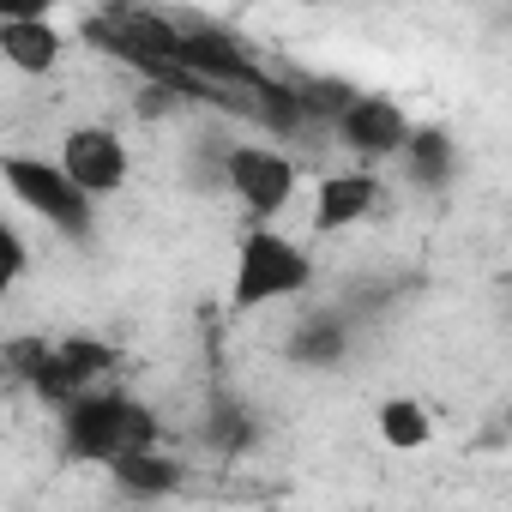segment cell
Returning a JSON list of instances; mask_svg holds the SVG:
<instances>
[{
    "mask_svg": "<svg viewBox=\"0 0 512 512\" xmlns=\"http://www.w3.org/2000/svg\"><path fill=\"white\" fill-rule=\"evenodd\" d=\"M61 410V446L67 458H85V464H109L115 452L127 446H157V416L127 398V392H73Z\"/></svg>",
    "mask_w": 512,
    "mask_h": 512,
    "instance_id": "6da1fadb",
    "label": "cell"
},
{
    "mask_svg": "<svg viewBox=\"0 0 512 512\" xmlns=\"http://www.w3.org/2000/svg\"><path fill=\"white\" fill-rule=\"evenodd\" d=\"M181 73L205 85H229V91H253L266 79L229 31H211V25H181Z\"/></svg>",
    "mask_w": 512,
    "mask_h": 512,
    "instance_id": "52a82bcc",
    "label": "cell"
},
{
    "mask_svg": "<svg viewBox=\"0 0 512 512\" xmlns=\"http://www.w3.org/2000/svg\"><path fill=\"white\" fill-rule=\"evenodd\" d=\"M19 362H25V380H31V392L43 404H67L73 392H85L91 380H103L109 368H121V350L103 344V338H67L55 350L31 344V350H19Z\"/></svg>",
    "mask_w": 512,
    "mask_h": 512,
    "instance_id": "277c9868",
    "label": "cell"
},
{
    "mask_svg": "<svg viewBox=\"0 0 512 512\" xmlns=\"http://www.w3.org/2000/svg\"><path fill=\"white\" fill-rule=\"evenodd\" d=\"M55 0H0V19H49Z\"/></svg>",
    "mask_w": 512,
    "mask_h": 512,
    "instance_id": "ac0fdd59",
    "label": "cell"
},
{
    "mask_svg": "<svg viewBox=\"0 0 512 512\" xmlns=\"http://www.w3.org/2000/svg\"><path fill=\"white\" fill-rule=\"evenodd\" d=\"M91 199H109V193H121L127 187V145H121V133L115 127H73L67 139H61V157H55Z\"/></svg>",
    "mask_w": 512,
    "mask_h": 512,
    "instance_id": "8992f818",
    "label": "cell"
},
{
    "mask_svg": "<svg viewBox=\"0 0 512 512\" xmlns=\"http://www.w3.org/2000/svg\"><path fill=\"white\" fill-rule=\"evenodd\" d=\"M205 440H211L223 458H235V452H247V446H253V416H247V410H235V404H217V410H211V422H205Z\"/></svg>",
    "mask_w": 512,
    "mask_h": 512,
    "instance_id": "2e32d148",
    "label": "cell"
},
{
    "mask_svg": "<svg viewBox=\"0 0 512 512\" xmlns=\"http://www.w3.org/2000/svg\"><path fill=\"white\" fill-rule=\"evenodd\" d=\"M398 157H404V169H410L416 187H446L458 175V145H452L446 127H410L404 145H398Z\"/></svg>",
    "mask_w": 512,
    "mask_h": 512,
    "instance_id": "4fadbf2b",
    "label": "cell"
},
{
    "mask_svg": "<svg viewBox=\"0 0 512 512\" xmlns=\"http://www.w3.org/2000/svg\"><path fill=\"white\" fill-rule=\"evenodd\" d=\"M0 181H7V193L37 211L43 223H55L61 235H85L91 229V193L49 157H0Z\"/></svg>",
    "mask_w": 512,
    "mask_h": 512,
    "instance_id": "3957f363",
    "label": "cell"
},
{
    "mask_svg": "<svg viewBox=\"0 0 512 512\" xmlns=\"http://www.w3.org/2000/svg\"><path fill=\"white\" fill-rule=\"evenodd\" d=\"M290 91H296V103H302L308 127H314V121H320V127H332V121L344 115V103L356 97V85H344V79H296Z\"/></svg>",
    "mask_w": 512,
    "mask_h": 512,
    "instance_id": "9a60e30c",
    "label": "cell"
},
{
    "mask_svg": "<svg viewBox=\"0 0 512 512\" xmlns=\"http://www.w3.org/2000/svg\"><path fill=\"white\" fill-rule=\"evenodd\" d=\"M314 284V260L308 247L290 241L284 229L272 223H253L235 247V278H229V308L235 314H253V308H272V302H290Z\"/></svg>",
    "mask_w": 512,
    "mask_h": 512,
    "instance_id": "7a4b0ae2",
    "label": "cell"
},
{
    "mask_svg": "<svg viewBox=\"0 0 512 512\" xmlns=\"http://www.w3.org/2000/svg\"><path fill=\"white\" fill-rule=\"evenodd\" d=\"M302 7H320V0H302Z\"/></svg>",
    "mask_w": 512,
    "mask_h": 512,
    "instance_id": "d6986e66",
    "label": "cell"
},
{
    "mask_svg": "<svg viewBox=\"0 0 512 512\" xmlns=\"http://www.w3.org/2000/svg\"><path fill=\"white\" fill-rule=\"evenodd\" d=\"M217 175L229 181V193L247 205L253 223H272L290 199H296V163L272 145H223Z\"/></svg>",
    "mask_w": 512,
    "mask_h": 512,
    "instance_id": "5b68a950",
    "label": "cell"
},
{
    "mask_svg": "<svg viewBox=\"0 0 512 512\" xmlns=\"http://www.w3.org/2000/svg\"><path fill=\"white\" fill-rule=\"evenodd\" d=\"M25 266H31V247H25V235H19L13 223H0V296H7V290L25 278Z\"/></svg>",
    "mask_w": 512,
    "mask_h": 512,
    "instance_id": "e0dca14e",
    "label": "cell"
},
{
    "mask_svg": "<svg viewBox=\"0 0 512 512\" xmlns=\"http://www.w3.org/2000/svg\"><path fill=\"white\" fill-rule=\"evenodd\" d=\"M380 205V175H368V169H338V175H326L320 181V199H314V229H350V223H362L368 211Z\"/></svg>",
    "mask_w": 512,
    "mask_h": 512,
    "instance_id": "9c48e42d",
    "label": "cell"
},
{
    "mask_svg": "<svg viewBox=\"0 0 512 512\" xmlns=\"http://www.w3.org/2000/svg\"><path fill=\"white\" fill-rule=\"evenodd\" d=\"M374 428H380V440H386L392 452H422L428 434H434V416H428L416 398H386V404L374 410Z\"/></svg>",
    "mask_w": 512,
    "mask_h": 512,
    "instance_id": "5bb4252c",
    "label": "cell"
},
{
    "mask_svg": "<svg viewBox=\"0 0 512 512\" xmlns=\"http://www.w3.org/2000/svg\"><path fill=\"white\" fill-rule=\"evenodd\" d=\"M0 55H7L19 73L43 79L61 67V31L49 19H0Z\"/></svg>",
    "mask_w": 512,
    "mask_h": 512,
    "instance_id": "8fae6325",
    "label": "cell"
},
{
    "mask_svg": "<svg viewBox=\"0 0 512 512\" xmlns=\"http://www.w3.org/2000/svg\"><path fill=\"white\" fill-rule=\"evenodd\" d=\"M109 476H115V488H121L127 500H163V494L181 488V464L163 458L157 446H127V452H115V458H109Z\"/></svg>",
    "mask_w": 512,
    "mask_h": 512,
    "instance_id": "30bf717a",
    "label": "cell"
},
{
    "mask_svg": "<svg viewBox=\"0 0 512 512\" xmlns=\"http://www.w3.org/2000/svg\"><path fill=\"white\" fill-rule=\"evenodd\" d=\"M338 127V139L356 151V157H368V163H380V157H398V145H404V133H410V115L392 103V97H374V91H356L350 103H344V115L332 121Z\"/></svg>",
    "mask_w": 512,
    "mask_h": 512,
    "instance_id": "ba28073f",
    "label": "cell"
},
{
    "mask_svg": "<svg viewBox=\"0 0 512 512\" xmlns=\"http://www.w3.org/2000/svg\"><path fill=\"white\" fill-rule=\"evenodd\" d=\"M344 350H350L344 314H302L296 332H290V344H284V356H290L296 368H338Z\"/></svg>",
    "mask_w": 512,
    "mask_h": 512,
    "instance_id": "7c38bea8",
    "label": "cell"
}]
</instances>
